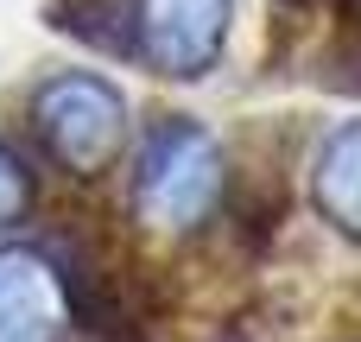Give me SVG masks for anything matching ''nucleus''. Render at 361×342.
<instances>
[{"label": "nucleus", "instance_id": "nucleus-1", "mask_svg": "<svg viewBox=\"0 0 361 342\" xmlns=\"http://www.w3.org/2000/svg\"><path fill=\"white\" fill-rule=\"evenodd\" d=\"M222 197V146L209 127H197L190 114H165L146 146H140V171H133V203L152 228H197L209 222Z\"/></svg>", "mask_w": 361, "mask_h": 342}, {"label": "nucleus", "instance_id": "nucleus-2", "mask_svg": "<svg viewBox=\"0 0 361 342\" xmlns=\"http://www.w3.org/2000/svg\"><path fill=\"white\" fill-rule=\"evenodd\" d=\"M32 121L51 146V159L76 178H95L127 146V95L95 70H57L32 95Z\"/></svg>", "mask_w": 361, "mask_h": 342}, {"label": "nucleus", "instance_id": "nucleus-3", "mask_svg": "<svg viewBox=\"0 0 361 342\" xmlns=\"http://www.w3.org/2000/svg\"><path fill=\"white\" fill-rule=\"evenodd\" d=\"M235 32V0H133V51L171 76L203 83Z\"/></svg>", "mask_w": 361, "mask_h": 342}, {"label": "nucleus", "instance_id": "nucleus-4", "mask_svg": "<svg viewBox=\"0 0 361 342\" xmlns=\"http://www.w3.org/2000/svg\"><path fill=\"white\" fill-rule=\"evenodd\" d=\"M70 292L38 248H0V342H63Z\"/></svg>", "mask_w": 361, "mask_h": 342}, {"label": "nucleus", "instance_id": "nucleus-5", "mask_svg": "<svg viewBox=\"0 0 361 342\" xmlns=\"http://www.w3.org/2000/svg\"><path fill=\"white\" fill-rule=\"evenodd\" d=\"M311 197L330 228L361 241V121H343L324 133V146L311 159Z\"/></svg>", "mask_w": 361, "mask_h": 342}, {"label": "nucleus", "instance_id": "nucleus-6", "mask_svg": "<svg viewBox=\"0 0 361 342\" xmlns=\"http://www.w3.org/2000/svg\"><path fill=\"white\" fill-rule=\"evenodd\" d=\"M25 203H32V178H25V159L0 140V235L25 216Z\"/></svg>", "mask_w": 361, "mask_h": 342}]
</instances>
